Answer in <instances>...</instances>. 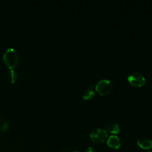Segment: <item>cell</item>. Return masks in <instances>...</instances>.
<instances>
[{
  "label": "cell",
  "mask_w": 152,
  "mask_h": 152,
  "mask_svg": "<svg viewBox=\"0 0 152 152\" xmlns=\"http://www.w3.org/2000/svg\"><path fill=\"white\" fill-rule=\"evenodd\" d=\"M3 60L5 65L12 69L17 66L19 62V55L18 52L13 48H8L4 53Z\"/></svg>",
  "instance_id": "6da1fadb"
},
{
  "label": "cell",
  "mask_w": 152,
  "mask_h": 152,
  "mask_svg": "<svg viewBox=\"0 0 152 152\" xmlns=\"http://www.w3.org/2000/svg\"><path fill=\"white\" fill-rule=\"evenodd\" d=\"M96 90L102 96L107 95L112 90V83L109 80H101L96 84Z\"/></svg>",
  "instance_id": "7a4b0ae2"
},
{
  "label": "cell",
  "mask_w": 152,
  "mask_h": 152,
  "mask_svg": "<svg viewBox=\"0 0 152 152\" xmlns=\"http://www.w3.org/2000/svg\"><path fill=\"white\" fill-rule=\"evenodd\" d=\"M90 136L92 141L96 143H102L106 140L107 134L104 129L96 128L91 131Z\"/></svg>",
  "instance_id": "3957f363"
},
{
  "label": "cell",
  "mask_w": 152,
  "mask_h": 152,
  "mask_svg": "<svg viewBox=\"0 0 152 152\" xmlns=\"http://www.w3.org/2000/svg\"><path fill=\"white\" fill-rule=\"evenodd\" d=\"M128 80L129 83L135 87H141L145 83V79L144 76L139 72H133L128 77Z\"/></svg>",
  "instance_id": "277c9868"
},
{
  "label": "cell",
  "mask_w": 152,
  "mask_h": 152,
  "mask_svg": "<svg viewBox=\"0 0 152 152\" xmlns=\"http://www.w3.org/2000/svg\"><path fill=\"white\" fill-rule=\"evenodd\" d=\"M107 145L112 149H118L121 145L119 138L116 135L110 136L107 140Z\"/></svg>",
  "instance_id": "5b68a950"
},
{
  "label": "cell",
  "mask_w": 152,
  "mask_h": 152,
  "mask_svg": "<svg viewBox=\"0 0 152 152\" xmlns=\"http://www.w3.org/2000/svg\"><path fill=\"white\" fill-rule=\"evenodd\" d=\"M138 145L142 149L150 150L152 148V141L147 137H141L137 141Z\"/></svg>",
  "instance_id": "8992f818"
},
{
  "label": "cell",
  "mask_w": 152,
  "mask_h": 152,
  "mask_svg": "<svg viewBox=\"0 0 152 152\" xmlns=\"http://www.w3.org/2000/svg\"><path fill=\"white\" fill-rule=\"evenodd\" d=\"M105 131L113 134H117L119 133L120 130L119 125L117 123H112L105 126Z\"/></svg>",
  "instance_id": "52a82bcc"
},
{
  "label": "cell",
  "mask_w": 152,
  "mask_h": 152,
  "mask_svg": "<svg viewBox=\"0 0 152 152\" xmlns=\"http://www.w3.org/2000/svg\"><path fill=\"white\" fill-rule=\"evenodd\" d=\"M7 78L10 82L14 83L18 79V74L14 69H11L9 71L7 74Z\"/></svg>",
  "instance_id": "ba28073f"
},
{
  "label": "cell",
  "mask_w": 152,
  "mask_h": 152,
  "mask_svg": "<svg viewBox=\"0 0 152 152\" xmlns=\"http://www.w3.org/2000/svg\"><path fill=\"white\" fill-rule=\"evenodd\" d=\"M9 129L8 123L3 118H0V131L6 132Z\"/></svg>",
  "instance_id": "9c48e42d"
},
{
  "label": "cell",
  "mask_w": 152,
  "mask_h": 152,
  "mask_svg": "<svg viewBox=\"0 0 152 152\" xmlns=\"http://www.w3.org/2000/svg\"><path fill=\"white\" fill-rule=\"evenodd\" d=\"M94 96V92L92 90H86L83 94V98L85 100L91 99Z\"/></svg>",
  "instance_id": "30bf717a"
},
{
  "label": "cell",
  "mask_w": 152,
  "mask_h": 152,
  "mask_svg": "<svg viewBox=\"0 0 152 152\" xmlns=\"http://www.w3.org/2000/svg\"><path fill=\"white\" fill-rule=\"evenodd\" d=\"M85 152H96V151L93 148H92L91 147H89L87 148V150H86Z\"/></svg>",
  "instance_id": "8fae6325"
},
{
  "label": "cell",
  "mask_w": 152,
  "mask_h": 152,
  "mask_svg": "<svg viewBox=\"0 0 152 152\" xmlns=\"http://www.w3.org/2000/svg\"><path fill=\"white\" fill-rule=\"evenodd\" d=\"M72 152H80V151H72Z\"/></svg>",
  "instance_id": "7c38bea8"
},
{
  "label": "cell",
  "mask_w": 152,
  "mask_h": 152,
  "mask_svg": "<svg viewBox=\"0 0 152 152\" xmlns=\"http://www.w3.org/2000/svg\"><path fill=\"white\" fill-rule=\"evenodd\" d=\"M147 152H152V151H147Z\"/></svg>",
  "instance_id": "4fadbf2b"
}]
</instances>
